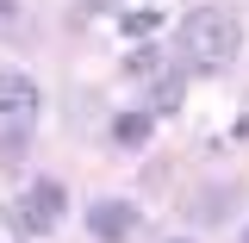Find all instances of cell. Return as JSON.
<instances>
[{
    "label": "cell",
    "mask_w": 249,
    "mask_h": 243,
    "mask_svg": "<svg viewBox=\"0 0 249 243\" xmlns=\"http://www.w3.org/2000/svg\"><path fill=\"white\" fill-rule=\"evenodd\" d=\"M175 50H181L187 69H231L237 50H243V25L224 6H193L175 31Z\"/></svg>",
    "instance_id": "1"
},
{
    "label": "cell",
    "mask_w": 249,
    "mask_h": 243,
    "mask_svg": "<svg viewBox=\"0 0 249 243\" xmlns=\"http://www.w3.org/2000/svg\"><path fill=\"white\" fill-rule=\"evenodd\" d=\"M37 112H44V93L31 75L19 69H0V162H19L37 131Z\"/></svg>",
    "instance_id": "2"
},
{
    "label": "cell",
    "mask_w": 249,
    "mask_h": 243,
    "mask_svg": "<svg viewBox=\"0 0 249 243\" xmlns=\"http://www.w3.org/2000/svg\"><path fill=\"white\" fill-rule=\"evenodd\" d=\"M19 224L25 231H56L62 224V187L56 181H31L25 200H19Z\"/></svg>",
    "instance_id": "3"
},
{
    "label": "cell",
    "mask_w": 249,
    "mask_h": 243,
    "mask_svg": "<svg viewBox=\"0 0 249 243\" xmlns=\"http://www.w3.org/2000/svg\"><path fill=\"white\" fill-rule=\"evenodd\" d=\"M88 231L100 243H124L131 231H137V212L124 206V200H93V212H88Z\"/></svg>",
    "instance_id": "4"
},
{
    "label": "cell",
    "mask_w": 249,
    "mask_h": 243,
    "mask_svg": "<svg viewBox=\"0 0 249 243\" xmlns=\"http://www.w3.org/2000/svg\"><path fill=\"white\" fill-rule=\"evenodd\" d=\"M150 81H156V112H175V106H181V75H168V69H162V75H150Z\"/></svg>",
    "instance_id": "5"
},
{
    "label": "cell",
    "mask_w": 249,
    "mask_h": 243,
    "mask_svg": "<svg viewBox=\"0 0 249 243\" xmlns=\"http://www.w3.org/2000/svg\"><path fill=\"white\" fill-rule=\"evenodd\" d=\"M112 137H119V144H143V137H150V112H124V119L112 125Z\"/></svg>",
    "instance_id": "6"
},
{
    "label": "cell",
    "mask_w": 249,
    "mask_h": 243,
    "mask_svg": "<svg viewBox=\"0 0 249 243\" xmlns=\"http://www.w3.org/2000/svg\"><path fill=\"white\" fill-rule=\"evenodd\" d=\"M124 69H131L137 81H150V75H162V56H156V50H131V62H124Z\"/></svg>",
    "instance_id": "7"
},
{
    "label": "cell",
    "mask_w": 249,
    "mask_h": 243,
    "mask_svg": "<svg viewBox=\"0 0 249 243\" xmlns=\"http://www.w3.org/2000/svg\"><path fill=\"white\" fill-rule=\"evenodd\" d=\"M143 31H156V13H124V37H143Z\"/></svg>",
    "instance_id": "8"
},
{
    "label": "cell",
    "mask_w": 249,
    "mask_h": 243,
    "mask_svg": "<svg viewBox=\"0 0 249 243\" xmlns=\"http://www.w3.org/2000/svg\"><path fill=\"white\" fill-rule=\"evenodd\" d=\"M0 13H13V0H0Z\"/></svg>",
    "instance_id": "9"
},
{
    "label": "cell",
    "mask_w": 249,
    "mask_h": 243,
    "mask_svg": "<svg viewBox=\"0 0 249 243\" xmlns=\"http://www.w3.org/2000/svg\"><path fill=\"white\" fill-rule=\"evenodd\" d=\"M81 6H106V0H81Z\"/></svg>",
    "instance_id": "10"
},
{
    "label": "cell",
    "mask_w": 249,
    "mask_h": 243,
    "mask_svg": "<svg viewBox=\"0 0 249 243\" xmlns=\"http://www.w3.org/2000/svg\"><path fill=\"white\" fill-rule=\"evenodd\" d=\"M243 243H249V231H243Z\"/></svg>",
    "instance_id": "11"
},
{
    "label": "cell",
    "mask_w": 249,
    "mask_h": 243,
    "mask_svg": "<svg viewBox=\"0 0 249 243\" xmlns=\"http://www.w3.org/2000/svg\"><path fill=\"white\" fill-rule=\"evenodd\" d=\"M175 243H181V237H175Z\"/></svg>",
    "instance_id": "12"
}]
</instances>
